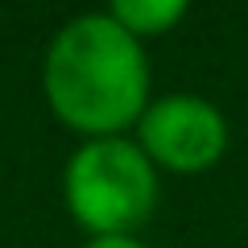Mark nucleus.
<instances>
[{"mask_svg":"<svg viewBox=\"0 0 248 248\" xmlns=\"http://www.w3.org/2000/svg\"><path fill=\"white\" fill-rule=\"evenodd\" d=\"M149 54L108 13H83L54 33L42 62V91L66 128L95 141L124 137L149 108Z\"/></svg>","mask_w":248,"mask_h":248,"instance_id":"obj_1","label":"nucleus"},{"mask_svg":"<svg viewBox=\"0 0 248 248\" xmlns=\"http://www.w3.org/2000/svg\"><path fill=\"white\" fill-rule=\"evenodd\" d=\"M62 199L83 232L95 236H133L161 199L157 166L128 137H95L66 157Z\"/></svg>","mask_w":248,"mask_h":248,"instance_id":"obj_2","label":"nucleus"},{"mask_svg":"<svg viewBox=\"0 0 248 248\" xmlns=\"http://www.w3.org/2000/svg\"><path fill=\"white\" fill-rule=\"evenodd\" d=\"M137 145L157 170L207 174L228 153V120L203 95H157L137 120Z\"/></svg>","mask_w":248,"mask_h":248,"instance_id":"obj_3","label":"nucleus"},{"mask_svg":"<svg viewBox=\"0 0 248 248\" xmlns=\"http://www.w3.org/2000/svg\"><path fill=\"white\" fill-rule=\"evenodd\" d=\"M83 248H149V244L137 240V236H95V240H87Z\"/></svg>","mask_w":248,"mask_h":248,"instance_id":"obj_5","label":"nucleus"},{"mask_svg":"<svg viewBox=\"0 0 248 248\" xmlns=\"http://www.w3.org/2000/svg\"><path fill=\"white\" fill-rule=\"evenodd\" d=\"M108 17L120 29L137 37V42H149V37H161L186 17V0H116Z\"/></svg>","mask_w":248,"mask_h":248,"instance_id":"obj_4","label":"nucleus"}]
</instances>
